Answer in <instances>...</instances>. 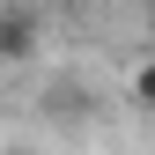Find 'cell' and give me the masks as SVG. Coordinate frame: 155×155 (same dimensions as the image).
Segmentation results:
<instances>
[{
  "label": "cell",
  "instance_id": "6da1fadb",
  "mask_svg": "<svg viewBox=\"0 0 155 155\" xmlns=\"http://www.w3.org/2000/svg\"><path fill=\"white\" fill-rule=\"evenodd\" d=\"M30 45H37V15L30 8H0V59H30Z\"/></svg>",
  "mask_w": 155,
  "mask_h": 155
},
{
  "label": "cell",
  "instance_id": "7a4b0ae2",
  "mask_svg": "<svg viewBox=\"0 0 155 155\" xmlns=\"http://www.w3.org/2000/svg\"><path fill=\"white\" fill-rule=\"evenodd\" d=\"M126 96H133L140 111H155V59H140V67H133V81H126Z\"/></svg>",
  "mask_w": 155,
  "mask_h": 155
},
{
  "label": "cell",
  "instance_id": "3957f363",
  "mask_svg": "<svg viewBox=\"0 0 155 155\" xmlns=\"http://www.w3.org/2000/svg\"><path fill=\"white\" fill-rule=\"evenodd\" d=\"M148 30H155V8H148Z\"/></svg>",
  "mask_w": 155,
  "mask_h": 155
},
{
  "label": "cell",
  "instance_id": "277c9868",
  "mask_svg": "<svg viewBox=\"0 0 155 155\" xmlns=\"http://www.w3.org/2000/svg\"><path fill=\"white\" fill-rule=\"evenodd\" d=\"M8 155H30V148H8Z\"/></svg>",
  "mask_w": 155,
  "mask_h": 155
}]
</instances>
